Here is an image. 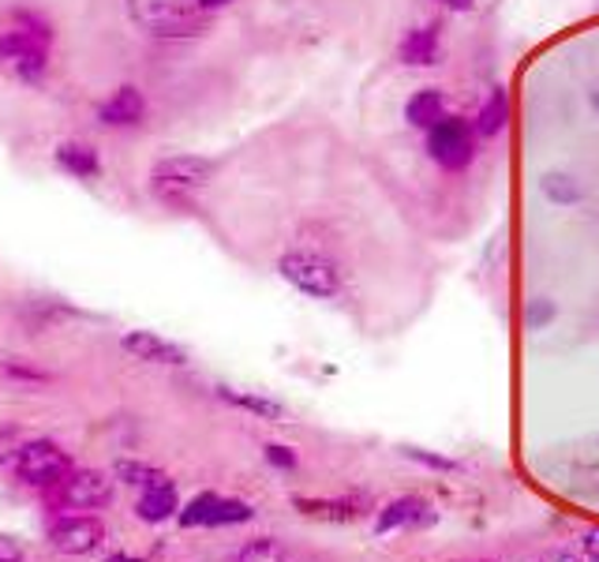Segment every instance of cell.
<instances>
[{
	"mask_svg": "<svg viewBox=\"0 0 599 562\" xmlns=\"http://www.w3.org/2000/svg\"><path fill=\"white\" fill-rule=\"evenodd\" d=\"M136 514H139V521H147V525H161V521L177 517L180 514L177 484H173V480L161 473L150 487H143V495H139V503H136Z\"/></svg>",
	"mask_w": 599,
	"mask_h": 562,
	"instance_id": "cell-12",
	"label": "cell"
},
{
	"mask_svg": "<svg viewBox=\"0 0 599 562\" xmlns=\"http://www.w3.org/2000/svg\"><path fill=\"white\" fill-rule=\"evenodd\" d=\"M442 53H446V46H442L439 23L409 27L397 42V60L405 68H435V65H442Z\"/></svg>",
	"mask_w": 599,
	"mask_h": 562,
	"instance_id": "cell-8",
	"label": "cell"
},
{
	"mask_svg": "<svg viewBox=\"0 0 599 562\" xmlns=\"http://www.w3.org/2000/svg\"><path fill=\"white\" fill-rule=\"evenodd\" d=\"M124 349H128L136 361H147V364H169V367H180L188 364V349H180L177 342H169V337L154 334V331H131L124 334Z\"/></svg>",
	"mask_w": 599,
	"mask_h": 562,
	"instance_id": "cell-9",
	"label": "cell"
},
{
	"mask_svg": "<svg viewBox=\"0 0 599 562\" xmlns=\"http://www.w3.org/2000/svg\"><path fill=\"white\" fill-rule=\"evenodd\" d=\"M293 506L304 517H318V521H356L367 514L364 499H304V495H296Z\"/></svg>",
	"mask_w": 599,
	"mask_h": 562,
	"instance_id": "cell-17",
	"label": "cell"
},
{
	"mask_svg": "<svg viewBox=\"0 0 599 562\" xmlns=\"http://www.w3.org/2000/svg\"><path fill=\"white\" fill-rule=\"evenodd\" d=\"M435 4H442V8H446V12L469 16V12H477V4H480V0H435Z\"/></svg>",
	"mask_w": 599,
	"mask_h": 562,
	"instance_id": "cell-29",
	"label": "cell"
},
{
	"mask_svg": "<svg viewBox=\"0 0 599 562\" xmlns=\"http://www.w3.org/2000/svg\"><path fill=\"white\" fill-rule=\"evenodd\" d=\"M401 454L409 457V462H416L423 469H435V473H461V462L458 457H446L439 454V450H420V446H405Z\"/></svg>",
	"mask_w": 599,
	"mask_h": 562,
	"instance_id": "cell-22",
	"label": "cell"
},
{
	"mask_svg": "<svg viewBox=\"0 0 599 562\" xmlns=\"http://www.w3.org/2000/svg\"><path fill=\"white\" fill-rule=\"evenodd\" d=\"M16 473H19V480L38 484V487L60 484V480L71 476V457L57 443H49V438H38V443H27L23 450H19Z\"/></svg>",
	"mask_w": 599,
	"mask_h": 562,
	"instance_id": "cell-5",
	"label": "cell"
},
{
	"mask_svg": "<svg viewBox=\"0 0 599 562\" xmlns=\"http://www.w3.org/2000/svg\"><path fill=\"white\" fill-rule=\"evenodd\" d=\"M472 125H477V136L480 139H499L505 128H510V90L502 83H494L488 90V98L480 101L477 117H472Z\"/></svg>",
	"mask_w": 599,
	"mask_h": 562,
	"instance_id": "cell-15",
	"label": "cell"
},
{
	"mask_svg": "<svg viewBox=\"0 0 599 562\" xmlns=\"http://www.w3.org/2000/svg\"><path fill=\"white\" fill-rule=\"evenodd\" d=\"M233 562H288V551H285L282 540L255 536V540H247L240 551H236Z\"/></svg>",
	"mask_w": 599,
	"mask_h": 562,
	"instance_id": "cell-19",
	"label": "cell"
},
{
	"mask_svg": "<svg viewBox=\"0 0 599 562\" xmlns=\"http://www.w3.org/2000/svg\"><path fill=\"white\" fill-rule=\"evenodd\" d=\"M588 106H592V112L599 117V83H592V87H588Z\"/></svg>",
	"mask_w": 599,
	"mask_h": 562,
	"instance_id": "cell-32",
	"label": "cell"
},
{
	"mask_svg": "<svg viewBox=\"0 0 599 562\" xmlns=\"http://www.w3.org/2000/svg\"><path fill=\"white\" fill-rule=\"evenodd\" d=\"M439 521V510L435 503L420 495H401V499H390L386 506L375 514V533L386 536V533H420V529H431Z\"/></svg>",
	"mask_w": 599,
	"mask_h": 562,
	"instance_id": "cell-6",
	"label": "cell"
},
{
	"mask_svg": "<svg viewBox=\"0 0 599 562\" xmlns=\"http://www.w3.org/2000/svg\"><path fill=\"white\" fill-rule=\"evenodd\" d=\"M214 394L222 397L225 405L240 408V413H252L255 421H266V424H285L288 421V408L277 402V397H266L259 391H240V386H214Z\"/></svg>",
	"mask_w": 599,
	"mask_h": 562,
	"instance_id": "cell-11",
	"label": "cell"
},
{
	"mask_svg": "<svg viewBox=\"0 0 599 562\" xmlns=\"http://www.w3.org/2000/svg\"><path fill=\"white\" fill-rule=\"evenodd\" d=\"M554 319H559V304L551 296H536V300H529V308H524V326L529 331H547Z\"/></svg>",
	"mask_w": 599,
	"mask_h": 562,
	"instance_id": "cell-23",
	"label": "cell"
},
{
	"mask_svg": "<svg viewBox=\"0 0 599 562\" xmlns=\"http://www.w3.org/2000/svg\"><path fill=\"white\" fill-rule=\"evenodd\" d=\"M469 562H488V559H469Z\"/></svg>",
	"mask_w": 599,
	"mask_h": 562,
	"instance_id": "cell-34",
	"label": "cell"
},
{
	"mask_svg": "<svg viewBox=\"0 0 599 562\" xmlns=\"http://www.w3.org/2000/svg\"><path fill=\"white\" fill-rule=\"evenodd\" d=\"M581 551H585V559H588V562H599V525H596V529H588V533H585Z\"/></svg>",
	"mask_w": 599,
	"mask_h": 562,
	"instance_id": "cell-28",
	"label": "cell"
},
{
	"mask_svg": "<svg viewBox=\"0 0 599 562\" xmlns=\"http://www.w3.org/2000/svg\"><path fill=\"white\" fill-rule=\"evenodd\" d=\"M218 499H222L218 492H199V495H195L192 503L177 514V517H180V525H184V529H199V525H206V521H210V510L218 506Z\"/></svg>",
	"mask_w": 599,
	"mask_h": 562,
	"instance_id": "cell-21",
	"label": "cell"
},
{
	"mask_svg": "<svg viewBox=\"0 0 599 562\" xmlns=\"http://www.w3.org/2000/svg\"><path fill=\"white\" fill-rule=\"evenodd\" d=\"M57 166L79 180H95L101 172V158L87 142H65V147H57Z\"/></svg>",
	"mask_w": 599,
	"mask_h": 562,
	"instance_id": "cell-18",
	"label": "cell"
},
{
	"mask_svg": "<svg viewBox=\"0 0 599 562\" xmlns=\"http://www.w3.org/2000/svg\"><path fill=\"white\" fill-rule=\"evenodd\" d=\"M60 499L76 510H98L112 499V480L106 473H98V469H90V473H71L65 480V487H60Z\"/></svg>",
	"mask_w": 599,
	"mask_h": 562,
	"instance_id": "cell-10",
	"label": "cell"
},
{
	"mask_svg": "<svg viewBox=\"0 0 599 562\" xmlns=\"http://www.w3.org/2000/svg\"><path fill=\"white\" fill-rule=\"evenodd\" d=\"M4 375H12V379H23V383H49L46 372H38V367H23V364H4Z\"/></svg>",
	"mask_w": 599,
	"mask_h": 562,
	"instance_id": "cell-26",
	"label": "cell"
},
{
	"mask_svg": "<svg viewBox=\"0 0 599 562\" xmlns=\"http://www.w3.org/2000/svg\"><path fill=\"white\" fill-rule=\"evenodd\" d=\"M124 562H147V559H124Z\"/></svg>",
	"mask_w": 599,
	"mask_h": 562,
	"instance_id": "cell-33",
	"label": "cell"
},
{
	"mask_svg": "<svg viewBox=\"0 0 599 562\" xmlns=\"http://www.w3.org/2000/svg\"><path fill=\"white\" fill-rule=\"evenodd\" d=\"M480 142L483 139L477 136V125H472L469 117H461V112H446V117H442L439 125L423 136V150H428V158L435 161L442 172L461 177V172H469L472 161H477Z\"/></svg>",
	"mask_w": 599,
	"mask_h": 562,
	"instance_id": "cell-2",
	"label": "cell"
},
{
	"mask_svg": "<svg viewBox=\"0 0 599 562\" xmlns=\"http://www.w3.org/2000/svg\"><path fill=\"white\" fill-rule=\"evenodd\" d=\"M263 457H266V465L282 469V473H296V469H300V454L293 446H285V443H266Z\"/></svg>",
	"mask_w": 599,
	"mask_h": 562,
	"instance_id": "cell-24",
	"label": "cell"
},
{
	"mask_svg": "<svg viewBox=\"0 0 599 562\" xmlns=\"http://www.w3.org/2000/svg\"><path fill=\"white\" fill-rule=\"evenodd\" d=\"M536 562H581V555H573V551H547V555Z\"/></svg>",
	"mask_w": 599,
	"mask_h": 562,
	"instance_id": "cell-31",
	"label": "cell"
},
{
	"mask_svg": "<svg viewBox=\"0 0 599 562\" xmlns=\"http://www.w3.org/2000/svg\"><path fill=\"white\" fill-rule=\"evenodd\" d=\"M277 274H282L296 293L315 296V300H334V296H341V289H345L341 267L330 255L315 248H288L282 259H277Z\"/></svg>",
	"mask_w": 599,
	"mask_h": 562,
	"instance_id": "cell-3",
	"label": "cell"
},
{
	"mask_svg": "<svg viewBox=\"0 0 599 562\" xmlns=\"http://www.w3.org/2000/svg\"><path fill=\"white\" fill-rule=\"evenodd\" d=\"M540 196L551 203V207L570 210L577 203H585V180L570 169H547L540 177Z\"/></svg>",
	"mask_w": 599,
	"mask_h": 562,
	"instance_id": "cell-16",
	"label": "cell"
},
{
	"mask_svg": "<svg viewBox=\"0 0 599 562\" xmlns=\"http://www.w3.org/2000/svg\"><path fill=\"white\" fill-rule=\"evenodd\" d=\"M229 4H233V0H195V8H199V12H206V16L222 12V8H229Z\"/></svg>",
	"mask_w": 599,
	"mask_h": 562,
	"instance_id": "cell-30",
	"label": "cell"
},
{
	"mask_svg": "<svg viewBox=\"0 0 599 562\" xmlns=\"http://www.w3.org/2000/svg\"><path fill=\"white\" fill-rule=\"evenodd\" d=\"M450 112V101H446V90H439V87H420V90H412L409 101H405V125L412 131H423L428 136L431 128L439 125L442 117Z\"/></svg>",
	"mask_w": 599,
	"mask_h": 562,
	"instance_id": "cell-13",
	"label": "cell"
},
{
	"mask_svg": "<svg viewBox=\"0 0 599 562\" xmlns=\"http://www.w3.org/2000/svg\"><path fill=\"white\" fill-rule=\"evenodd\" d=\"M214 161L199 155H173L161 158L158 166L150 169V196L161 199L165 207L173 210H192L195 196L210 184L214 177Z\"/></svg>",
	"mask_w": 599,
	"mask_h": 562,
	"instance_id": "cell-1",
	"label": "cell"
},
{
	"mask_svg": "<svg viewBox=\"0 0 599 562\" xmlns=\"http://www.w3.org/2000/svg\"><path fill=\"white\" fill-rule=\"evenodd\" d=\"M117 476L124 480V484L150 487L161 473H158V469H150V465H143V462H120V465H117Z\"/></svg>",
	"mask_w": 599,
	"mask_h": 562,
	"instance_id": "cell-25",
	"label": "cell"
},
{
	"mask_svg": "<svg viewBox=\"0 0 599 562\" xmlns=\"http://www.w3.org/2000/svg\"><path fill=\"white\" fill-rule=\"evenodd\" d=\"M98 117L106 128H136L143 125V117H147V98H143L136 87H120L101 101Z\"/></svg>",
	"mask_w": 599,
	"mask_h": 562,
	"instance_id": "cell-14",
	"label": "cell"
},
{
	"mask_svg": "<svg viewBox=\"0 0 599 562\" xmlns=\"http://www.w3.org/2000/svg\"><path fill=\"white\" fill-rule=\"evenodd\" d=\"M106 540V525L95 514H71L53 525V548L65 555H90Z\"/></svg>",
	"mask_w": 599,
	"mask_h": 562,
	"instance_id": "cell-7",
	"label": "cell"
},
{
	"mask_svg": "<svg viewBox=\"0 0 599 562\" xmlns=\"http://www.w3.org/2000/svg\"><path fill=\"white\" fill-rule=\"evenodd\" d=\"M0 562H23V548L12 536H0Z\"/></svg>",
	"mask_w": 599,
	"mask_h": 562,
	"instance_id": "cell-27",
	"label": "cell"
},
{
	"mask_svg": "<svg viewBox=\"0 0 599 562\" xmlns=\"http://www.w3.org/2000/svg\"><path fill=\"white\" fill-rule=\"evenodd\" d=\"M128 16L150 38H199L206 34V12L180 0H128Z\"/></svg>",
	"mask_w": 599,
	"mask_h": 562,
	"instance_id": "cell-4",
	"label": "cell"
},
{
	"mask_svg": "<svg viewBox=\"0 0 599 562\" xmlns=\"http://www.w3.org/2000/svg\"><path fill=\"white\" fill-rule=\"evenodd\" d=\"M255 517V506L244 503V499H218V506L210 510V521L206 529H225V525H244V521Z\"/></svg>",
	"mask_w": 599,
	"mask_h": 562,
	"instance_id": "cell-20",
	"label": "cell"
}]
</instances>
